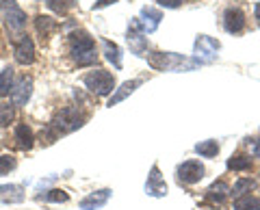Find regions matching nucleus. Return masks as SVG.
Wrapping results in <instances>:
<instances>
[{"instance_id":"a211bd4d","label":"nucleus","mask_w":260,"mask_h":210,"mask_svg":"<svg viewBox=\"0 0 260 210\" xmlns=\"http://www.w3.org/2000/svg\"><path fill=\"white\" fill-rule=\"evenodd\" d=\"M102 50H104L107 61L113 63V67L121 69V50H119V46L117 44H111L109 39H104V42H102Z\"/></svg>"},{"instance_id":"2f4dec72","label":"nucleus","mask_w":260,"mask_h":210,"mask_svg":"<svg viewBox=\"0 0 260 210\" xmlns=\"http://www.w3.org/2000/svg\"><path fill=\"white\" fill-rule=\"evenodd\" d=\"M254 15H256V20H258V24H260V0H258L256 7H254Z\"/></svg>"},{"instance_id":"cd10ccee","label":"nucleus","mask_w":260,"mask_h":210,"mask_svg":"<svg viewBox=\"0 0 260 210\" xmlns=\"http://www.w3.org/2000/svg\"><path fill=\"white\" fill-rule=\"evenodd\" d=\"M39 199H46V201H56V204H59V201H68L70 199V195L65 191H61V189H52V191H48L46 195H42Z\"/></svg>"},{"instance_id":"9b49d317","label":"nucleus","mask_w":260,"mask_h":210,"mask_svg":"<svg viewBox=\"0 0 260 210\" xmlns=\"http://www.w3.org/2000/svg\"><path fill=\"white\" fill-rule=\"evenodd\" d=\"M143 28V33H154V30L158 28V24L162 20V13L158 9H154V7H143L141 9V18H137Z\"/></svg>"},{"instance_id":"423d86ee","label":"nucleus","mask_w":260,"mask_h":210,"mask_svg":"<svg viewBox=\"0 0 260 210\" xmlns=\"http://www.w3.org/2000/svg\"><path fill=\"white\" fill-rule=\"evenodd\" d=\"M178 182L180 184H198L202 178H204V173H206V169H204V165L200 163V160H184V163L178 167Z\"/></svg>"},{"instance_id":"bb28decb","label":"nucleus","mask_w":260,"mask_h":210,"mask_svg":"<svg viewBox=\"0 0 260 210\" xmlns=\"http://www.w3.org/2000/svg\"><path fill=\"white\" fill-rule=\"evenodd\" d=\"M15 165H18V160H15L11 154H3L0 156V176H7L9 171H13Z\"/></svg>"},{"instance_id":"39448f33","label":"nucleus","mask_w":260,"mask_h":210,"mask_svg":"<svg viewBox=\"0 0 260 210\" xmlns=\"http://www.w3.org/2000/svg\"><path fill=\"white\" fill-rule=\"evenodd\" d=\"M0 9L5 13V22L9 30H22L26 28V13H24L15 0H0Z\"/></svg>"},{"instance_id":"c756f323","label":"nucleus","mask_w":260,"mask_h":210,"mask_svg":"<svg viewBox=\"0 0 260 210\" xmlns=\"http://www.w3.org/2000/svg\"><path fill=\"white\" fill-rule=\"evenodd\" d=\"M117 0H95V5H93V11L95 9H104V7H109V5H115Z\"/></svg>"},{"instance_id":"9d476101","label":"nucleus","mask_w":260,"mask_h":210,"mask_svg":"<svg viewBox=\"0 0 260 210\" xmlns=\"http://www.w3.org/2000/svg\"><path fill=\"white\" fill-rule=\"evenodd\" d=\"M145 193L152 197H165L167 195V184L162 180V176L158 171V165L152 167V171L148 176V182H145Z\"/></svg>"},{"instance_id":"b1692460","label":"nucleus","mask_w":260,"mask_h":210,"mask_svg":"<svg viewBox=\"0 0 260 210\" xmlns=\"http://www.w3.org/2000/svg\"><path fill=\"white\" fill-rule=\"evenodd\" d=\"M13 78H15V74H13L11 67H5L0 72V95H7L13 89V85H15Z\"/></svg>"},{"instance_id":"7c9ffc66","label":"nucleus","mask_w":260,"mask_h":210,"mask_svg":"<svg viewBox=\"0 0 260 210\" xmlns=\"http://www.w3.org/2000/svg\"><path fill=\"white\" fill-rule=\"evenodd\" d=\"M251 156L260 158V139H256L254 143H251Z\"/></svg>"},{"instance_id":"412c9836","label":"nucleus","mask_w":260,"mask_h":210,"mask_svg":"<svg viewBox=\"0 0 260 210\" xmlns=\"http://www.w3.org/2000/svg\"><path fill=\"white\" fill-rule=\"evenodd\" d=\"M256 189V182L251 180V178H239L237 180V184L230 189V195H234V197H241V195H249L251 191Z\"/></svg>"},{"instance_id":"f8f14e48","label":"nucleus","mask_w":260,"mask_h":210,"mask_svg":"<svg viewBox=\"0 0 260 210\" xmlns=\"http://www.w3.org/2000/svg\"><path fill=\"white\" fill-rule=\"evenodd\" d=\"M221 48V44L217 42V39L208 37V35H198V39H195V54L200 56H208V59H215L217 50Z\"/></svg>"},{"instance_id":"c85d7f7f","label":"nucleus","mask_w":260,"mask_h":210,"mask_svg":"<svg viewBox=\"0 0 260 210\" xmlns=\"http://www.w3.org/2000/svg\"><path fill=\"white\" fill-rule=\"evenodd\" d=\"M156 3L165 9H178L180 5H184V0H156Z\"/></svg>"},{"instance_id":"473e14b6","label":"nucleus","mask_w":260,"mask_h":210,"mask_svg":"<svg viewBox=\"0 0 260 210\" xmlns=\"http://www.w3.org/2000/svg\"><path fill=\"white\" fill-rule=\"evenodd\" d=\"M44 3H46V0H44Z\"/></svg>"},{"instance_id":"2eb2a0df","label":"nucleus","mask_w":260,"mask_h":210,"mask_svg":"<svg viewBox=\"0 0 260 210\" xmlns=\"http://www.w3.org/2000/svg\"><path fill=\"white\" fill-rule=\"evenodd\" d=\"M24 199V189L20 184H0V201L5 204H20Z\"/></svg>"},{"instance_id":"393cba45","label":"nucleus","mask_w":260,"mask_h":210,"mask_svg":"<svg viewBox=\"0 0 260 210\" xmlns=\"http://www.w3.org/2000/svg\"><path fill=\"white\" fill-rule=\"evenodd\" d=\"M46 5H48V9L54 11V13H68L72 7H74V0H46Z\"/></svg>"},{"instance_id":"4468645a","label":"nucleus","mask_w":260,"mask_h":210,"mask_svg":"<svg viewBox=\"0 0 260 210\" xmlns=\"http://www.w3.org/2000/svg\"><path fill=\"white\" fill-rule=\"evenodd\" d=\"M141 87V80L139 78H135V80H126V83H121L119 85V89H115L113 91V95L109 98V107H115V104H119V102H124L130 93H135L137 89Z\"/></svg>"},{"instance_id":"20e7f679","label":"nucleus","mask_w":260,"mask_h":210,"mask_svg":"<svg viewBox=\"0 0 260 210\" xmlns=\"http://www.w3.org/2000/svg\"><path fill=\"white\" fill-rule=\"evenodd\" d=\"M83 83H85V87L89 89V91L95 93V95H109L113 89H115V76L107 69L98 67V69L87 72V74L83 76Z\"/></svg>"},{"instance_id":"f03ea898","label":"nucleus","mask_w":260,"mask_h":210,"mask_svg":"<svg viewBox=\"0 0 260 210\" xmlns=\"http://www.w3.org/2000/svg\"><path fill=\"white\" fill-rule=\"evenodd\" d=\"M148 63L150 67L158 72H191L195 67L204 65L202 59H189V56L174 54V52H150Z\"/></svg>"},{"instance_id":"dca6fc26","label":"nucleus","mask_w":260,"mask_h":210,"mask_svg":"<svg viewBox=\"0 0 260 210\" xmlns=\"http://www.w3.org/2000/svg\"><path fill=\"white\" fill-rule=\"evenodd\" d=\"M13 134H15V141H18L20 150H30L35 145V134H32V128L28 124H18Z\"/></svg>"},{"instance_id":"ddd939ff","label":"nucleus","mask_w":260,"mask_h":210,"mask_svg":"<svg viewBox=\"0 0 260 210\" xmlns=\"http://www.w3.org/2000/svg\"><path fill=\"white\" fill-rule=\"evenodd\" d=\"M111 197V189H102V191H93V193H89L87 197L80 199V210H98V208H102L104 204L109 201Z\"/></svg>"},{"instance_id":"6e6552de","label":"nucleus","mask_w":260,"mask_h":210,"mask_svg":"<svg viewBox=\"0 0 260 210\" xmlns=\"http://www.w3.org/2000/svg\"><path fill=\"white\" fill-rule=\"evenodd\" d=\"M13 56L20 65H30L35 61V44L30 37H22L13 44Z\"/></svg>"},{"instance_id":"5701e85b","label":"nucleus","mask_w":260,"mask_h":210,"mask_svg":"<svg viewBox=\"0 0 260 210\" xmlns=\"http://www.w3.org/2000/svg\"><path fill=\"white\" fill-rule=\"evenodd\" d=\"M232 210H260V201L254 195H241L234 201Z\"/></svg>"},{"instance_id":"f3484780","label":"nucleus","mask_w":260,"mask_h":210,"mask_svg":"<svg viewBox=\"0 0 260 210\" xmlns=\"http://www.w3.org/2000/svg\"><path fill=\"white\" fill-rule=\"evenodd\" d=\"M230 195V187L223 182V180H219V182H213L208 187V191H206V197L213 201V204H223V199Z\"/></svg>"},{"instance_id":"aec40b11","label":"nucleus","mask_w":260,"mask_h":210,"mask_svg":"<svg viewBox=\"0 0 260 210\" xmlns=\"http://www.w3.org/2000/svg\"><path fill=\"white\" fill-rule=\"evenodd\" d=\"M195 152L202 156V158H215L219 154V143L215 139H206V141H200L195 145Z\"/></svg>"},{"instance_id":"6ab92c4d","label":"nucleus","mask_w":260,"mask_h":210,"mask_svg":"<svg viewBox=\"0 0 260 210\" xmlns=\"http://www.w3.org/2000/svg\"><path fill=\"white\" fill-rule=\"evenodd\" d=\"M35 28L42 37H50L56 30V20H52L50 15H37L35 18Z\"/></svg>"},{"instance_id":"4be33fe9","label":"nucleus","mask_w":260,"mask_h":210,"mask_svg":"<svg viewBox=\"0 0 260 210\" xmlns=\"http://www.w3.org/2000/svg\"><path fill=\"white\" fill-rule=\"evenodd\" d=\"M228 169H234V171H247L251 169V156L245 154H237L228 158Z\"/></svg>"},{"instance_id":"7ed1b4c3","label":"nucleus","mask_w":260,"mask_h":210,"mask_svg":"<svg viewBox=\"0 0 260 210\" xmlns=\"http://www.w3.org/2000/svg\"><path fill=\"white\" fill-rule=\"evenodd\" d=\"M70 52L78 65H93L98 54H95V42L87 30H76L70 35Z\"/></svg>"},{"instance_id":"0eeeda50","label":"nucleus","mask_w":260,"mask_h":210,"mask_svg":"<svg viewBox=\"0 0 260 210\" xmlns=\"http://www.w3.org/2000/svg\"><path fill=\"white\" fill-rule=\"evenodd\" d=\"M223 28L225 33L230 35H239L243 28H245V13H243L239 7H228L223 13Z\"/></svg>"},{"instance_id":"1a4fd4ad","label":"nucleus","mask_w":260,"mask_h":210,"mask_svg":"<svg viewBox=\"0 0 260 210\" xmlns=\"http://www.w3.org/2000/svg\"><path fill=\"white\" fill-rule=\"evenodd\" d=\"M32 95V78L30 76H22L18 83L11 89V104L15 107H24Z\"/></svg>"},{"instance_id":"f257e3e1","label":"nucleus","mask_w":260,"mask_h":210,"mask_svg":"<svg viewBox=\"0 0 260 210\" xmlns=\"http://www.w3.org/2000/svg\"><path fill=\"white\" fill-rule=\"evenodd\" d=\"M85 122H87V113H83L78 107L61 109L52 117L50 126H48V143L59 139L61 134H68V132H74V130H78V128H83Z\"/></svg>"},{"instance_id":"a878e982","label":"nucleus","mask_w":260,"mask_h":210,"mask_svg":"<svg viewBox=\"0 0 260 210\" xmlns=\"http://www.w3.org/2000/svg\"><path fill=\"white\" fill-rule=\"evenodd\" d=\"M15 117V104H0V126H9Z\"/></svg>"}]
</instances>
